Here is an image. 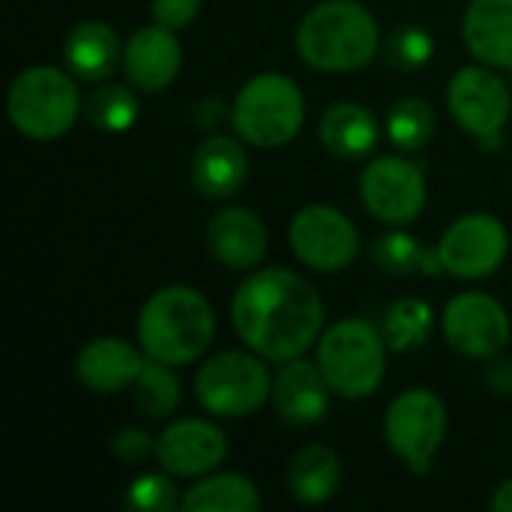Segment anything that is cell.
Masks as SVG:
<instances>
[{
    "label": "cell",
    "instance_id": "3",
    "mask_svg": "<svg viewBox=\"0 0 512 512\" xmlns=\"http://www.w3.org/2000/svg\"><path fill=\"white\" fill-rule=\"evenodd\" d=\"M135 333L147 357L180 369L210 351L216 339V312L198 288L165 285L144 300Z\"/></svg>",
    "mask_w": 512,
    "mask_h": 512
},
{
    "label": "cell",
    "instance_id": "31",
    "mask_svg": "<svg viewBox=\"0 0 512 512\" xmlns=\"http://www.w3.org/2000/svg\"><path fill=\"white\" fill-rule=\"evenodd\" d=\"M177 477H171L168 471H156V474H141L129 483L126 489V507L138 512H171L180 510V489L174 483Z\"/></svg>",
    "mask_w": 512,
    "mask_h": 512
},
{
    "label": "cell",
    "instance_id": "19",
    "mask_svg": "<svg viewBox=\"0 0 512 512\" xmlns=\"http://www.w3.org/2000/svg\"><path fill=\"white\" fill-rule=\"evenodd\" d=\"M249 177V156L240 138L231 135H207L189 159L192 186L210 201H228L240 195Z\"/></svg>",
    "mask_w": 512,
    "mask_h": 512
},
{
    "label": "cell",
    "instance_id": "18",
    "mask_svg": "<svg viewBox=\"0 0 512 512\" xmlns=\"http://www.w3.org/2000/svg\"><path fill=\"white\" fill-rule=\"evenodd\" d=\"M267 225L249 207L228 204L207 222V249L228 270H258L267 255Z\"/></svg>",
    "mask_w": 512,
    "mask_h": 512
},
{
    "label": "cell",
    "instance_id": "21",
    "mask_svg": "<svg viewBox=\"0 0 512 512\" xmlns=\"http://www.w3.org/2000/svg\"><path fill=\"white\" fill-rule=\"evenodd\" d=\"M462 39L480 63L512 72V0H471L462 18Z\"/></svg>",
    "mask_w": 512,
    "mask_h": 512
},
{
    "label": "cell",
    "instance_id": "25",
    "mask_svg": "<svg viewBox=\"0 0 512 512\" xmlns=\"http://www.w3.org/2000/svg\"><path fill=\"white\" fill-rule=\"evenodd\" d=\"M375 267L387 276H441L444 264L438 255V246H426L420 243L411 231L393 228L387 234H381L372 249H369Z\"/></svg>",
    "mask_w": 512,
    "mask_h": 512
},
{
    "label": "cell",
    "instance_id": "2",
    "mask_svg": "<svg viewBox=\"0 0 512 512\" xmlns=\"http://www.w3.org/2000/svg\"><path fill=\"white\" fill-rule=\"evenodd\" d=\"M294 45L309 69L345 75L366 69L381 54L384 36L360 0H321L300 18Z\"/></svg>",
    "mask_w": 512,
    "mask_h": 512
},
{
    "label": "cell",
    "instance_id": "26",
    "mask_svg": "<svg viewBox=\"0 0 512 512\" xmlns=\"http://www.w3.org/2000/svg\"><path fill=\"white\" fill-rule=\"evenodd\" d=\"M84 117L93 129L105 135H123L141 120V99L138 90L126 81H102L84 102Z\"/></svg>",
    "mask_w": 512,
    "mask_h": 512
},
{
    "label": "cell",
    "instance_id": "13",
    "mask_svg": "<svg viewBox=\"0 0 512 512\" xmlns=\"http://www.w3.org/2000/svg\"><path fill=\"white\" fill-rule=\"evenodd\" d=\"M441 330L447 345L462 357L489 360L495 354H504L510 342L512 321L498 297L483 291H465L444 306Z\"/></svg>",
    "mask_w": 512,
    "mask_h": 512
},
{
    "label": "cell",
    "instance_id": "7",
    "mask_svg": "<svg viewBox=\"0 0 512 512\" xmlns=\"http://www.w3.org/2000/svg\"><path fill=\"white\" fill-rule=\"evenodd\" d=\"M273 396V372L255 351H219L195 375L198 405L219 420H243Z\"/></svg>",
    "mask_w": 512,
    "mask_h": 512
},
{
    "label": "cell",
    "instance_id": "28",
    "mask_svg": "<svg viewBox=\"0 0 512 512\" xmlns=\"http://www.w3.org/2000/svg\"><path fill=\"white\" fill-rule=\"evenodd\" d=\"M435 327V309L423 297H399L384 312V339L390 351H417L429 342Z\"/></svg>",
    "mask_w": 512,
    "mask_h": 512
},
{
    "label": "cell",
    "instance_id": "14",
    "mask_svg": "<svg viewBox=\"0 0 512 512\" xmlns=\"http://www.w3.org/2000/svg\"><path fill=\"white\" fill-rule=\"evenodd\" d=\"M228 459V438L213 420L183 417L156 438V462L177 480H201Z\"/></svg>",
    "mask_w": 512,
    "mask_h": 512
},
{
    "label": "cell",
    "instance_id": "17",
    "mask_svg": "<svg viewBox=\"0 0 512 512\" xmlns=\"http://www.w3.org/2000/svg\"><path fill=\"white\" fill-rule=\"evenodd\" d=\"M144 360L147 354L141 351V345H132L117 336H99L75 354L72 372L87 393L114 396L138 381Z\"/></svg>",
    "mask_w": 512,
    "mask_h": 512
},
{
    "label": "cell",
    "instance_id": "6",
    "mask_svg": "<svg viewBox=\"0 0 512 512\" xmlns=\"http://www.w3.org/2000/svg\"><path fill=\"white\" fill-rule=\"evenodd\" d=\"M84 111L78 78L57 66H27L6 93V117L12 129L30 141L63 138Z\"/></svg>",
    "mask_w": 512,
    "mask_h": 512
},
{
    "label": "cell",
    "instance_id": "29",
    "mask_svg": "<svg viewBox=\"0 0 512 512\" xmlns=\"http://www.w3.org/2000/svg\"><path fill=\"white\" fill-rule=\"evenodd\" d=\"M132 396H135V408L147 420L171 417L180 405V378H177L174 366L147 357L138 381L132 384Z\"/></svg>",
    "mask_w": 512,
    "mask_h": 512
},
{
    "label": "cell",
    "instance_id": "24",
    "mask_svg": "<svg viewBox=\"0 0 512 512\" xmlns=\"http://www.w3.org/2000/svg\"><path fill=\"white\" fill-rule=\"evenodd\" d=\"M183 512H255L261 510V495L255 483L234 471H213L195 480L180 501Z\"/></svg>",
    "mask_w": 512,
    "mask_h": 512
},
{
    "label": "cell",
    "instance_id": "30",
    "mask_svg": "<svg viewBox=\"0 0 512 512\" xmlns=\"http://www.w3.org/2000/svg\"><path fill=\"white\" fill-rule=\"evenodd\" d=\"M384 63L396 72H417L435 57V39L420 24H402L384 36Z\"/></svg>",
    "mask_w": 512,
    "mask_h": 512
},
{
    "label": "cell",
    "instance_id": "20",
    "mask_svg": "<svg viewBox=\"0 0 512 512\" xmlns=\"http://www.w3.org/2000/svg\"><path fill=\"white\" fill-rule=\"evenodd\" d=\"M63 63L78 81L102 84L123 69V45L111 24L81 21L63 39Z\"/></svg>",
    "mask_w": 512,
    "mask_h": 512
},
{
    "label": "cell",
    "instance_id": "16",
    "mask_svg": "<svg viewBox=\"0 0 512 512\" xmlns=\"http://www.w3.org/2000/svg\"><path fill=\"white\" fill-rule=\"evenodd\" d=\"M183 66V45L174 30L162 24L138 27L123 42V78L138 93H159L171 87Z\"/></svg>",
    "mask_w": 512,
    "mask_h": 512
},
{
    "label": "cell",
    "instance_id": "22",
    "mask_svg": "<svg viewBox=\"0 0 512 512\" xmlns=\"http://www.w3.org/2000/svg\"><path fill=\"white\" fill-rule=\"evenodd\" d=\"M318 138L330 156L345 159V162H360L378 150L381 123L360 102H336L321 114Z\"/></svg>",
    "mask_w": 512,
    "mask_h": 512
},
{
    "label": "cell",
    "instance_id": "1",
    "mask_svg": "<svg viewBox=\"0 0 512 512\" xmlns=\"http://www.w3.org/2000/svg\"><path fill=\"white\" fill-rule=\"evenodd\" d=\"M231 324L249 351L267 363H288L318 345L324 333V300L303 273L264 267L237 285Z\"/></svg>",
    "mask_w": 512,
    "mask_h": 512
},
{
    "label": "cell",
    "instance_id": "8",
    "mask_svg": "<svg viewBox=\"0 0 512 512\" xmlns=\"http://www.w3.org/2000/svg\"><path fill=\"white\" fill-rule=\"evenodd\" d=\"M384 441L390 453L414 474H429L447 441V405L435 390L411 387L399 393L384 414Z\"/></svg>",
    "mask_w": 512,
    "mask_h": 512
},
{
    "label": "cell",
    "instance_id": "9",
    "mask_svg": "<svg viewBox=\"0 0 512 512\" xmlns=\"http://www.w3.org/2000/svg\"><path fill=\"white\" fill-rule=\"evenodd\" d=\"M426 174L408 156L381 153L360 174V201L384 225L402 228L420 219L426 210Z\"/></svg>",
    "mask_w": 512,
    "mask_h": 512
},
{
    "label": "cell",
    "instance_id": "27",
    "mask_svg": "<svg viewBox=\"0 0 512 512\" xmlns=\"http://www.w3.org/2000/svg\"><path fill=\"white\" fill-rule=\"evenodd\" d=\"M438 129V114L423 96H402L384 114V135L399 153H420Z\"/></svg>",
    "mask_w": 512,
    "mask_h": 512
},
{
    "label": "cell",
    "instance_id": "5",
    "mask_svg": "<svg viewBox=\"0 0 512 512\" xmlns=\"http://www.w3.org/2000/svg\"><path fill=\"white\" fill-rule=\"evenodd\" d=\"M228 123L243 144L279 150L300 135L306 123V96L294 78L282 72H258L231 99Z\"/></svg>",
    "mask_w": 512,
    "mask_h": 512
},
{
    "label": "cell",
    "instance_id": "35",
    "mask_svg": "<svg viewBox=\"0 0 512 512\" xmlns=\"http://www.w3.org/2000/svg\"><path fill=\"white\" fill-rule=\"evenodd\" d=\"M192 120L201 126V129H216L222 120H231V105H225L222 99H201L192 111Z\"/></svg>",
    "mask_w": 512,
    "mask_h": 512
},
{
    "label": "cell",
    "instance_id": "15",
    "mask_svg": "<svg viewBox=\"0 0 512 512\" xmlns=\"http://www.w3.org/2000/svg\"><path fill=\"white\" fill-rule=\"evenodd\" d=\"M333 387L327 384L321 366L315 360L297 357L279 363L273 375V411L291 429H309L324 423L333 402Z\"/></svg>",
    "mask_w": 512,
    "mask_h": 512
},
{
    "label": "cell",
    "instance_id": "23",
    "mask_svg": "<svg viewBox=\"0 0 512 512\" xmlns=\"http://www.w3.org/2000/svg\"><path fill=\"white\" fill-rule=\"evenodd\" d=\"M285 483L300 504L306 507L327 504L342 486V459L327 444H309L297 450L294 459L288 462Z\"/></svg>",
    "mask_w": 512,
    "mask_h": 512
},
{
    "label": "cell",
    "instance_id": "34",
    "mask_svg": "<svg viewBox=\"0 0 512 512\" xmlns=\"http://www.w3.org/2000/svg\"><path fill=\"white\" fill-rule=\"evenodd\" d=\"M483 384L492 396L498 399H510L512 396V357L507 354H495L489 360H483Z\"/></svg>",
    "mask_w": 512,
    "mask_h": 512
},
{
    "label": "cell",
    "instance_id": "32",
    "mask_svg": "<svg viewBox=\"0 0 512 512\" xmlns=\"http://www.w3.org/2000/svg\"><path fill=\"white\" fill-rule=\"evenodd\" d=\"M111 453H114V459H120L126 465H141L150 456L156 459V438H150L138 426H129V429H120L111 438Z\"/></svg>",
    "mask_w": 512,
    "mask_h": 512
},
{
    "label": "cell",
    "instance_id": "11",
    "mask_svg": "<svg viewBox=\"0 0 512 512\" xmlns=\"http://www.w3.org/2000/svg\"><path fill=\"white\" fill-rule=\"evenodd\" d=\"M444 273L477 282L495 276L510 255V231L492 213L459 216L438 240Z\"/></svg>",
    "mask_w": 512,
    "mask_h": 512
},
{
    "label": "cell",
    "instance_id": "12",
    "mask_svg": "<svg viewBox=\"0 0 512 512\" xmlns=\"http://www.w3.org/2000/svg\"><path fill=\"white\" fill-rule=\"evenodd\" d=\"M447 108L459 129H465L471 138H495L504 135V126L512 114L510 87L486 63L462 66L447 84Z\"/></svg>",
    "mask_w": 512,
    "mask_h": 512
},
{
    "label": "cell",
    "instance_id": "33",
    "mask_svg": "<svg viewBox=\"0 0 512 512\" xmlns=\"http://www.w3.org/2000/svg\"><path fill=\"white\" fill-rule=\"evenodd\" d=\"M201 12V0H150V15L168 30L189 27Z\"/></svg>",
    "mask_w": 512,
    "mask_h": 512
},
{
    "label": "cell",
    "instance_id": "4",
    "mask_svg": "<svg viewBox=\"0 0 512 512\" xmlns=\"http://www.w3.org/2000/svg\"><path fill=\"white\" fill-rule=\"evenodd\" d=\"M387 339L366 318H342L324 327L315 345V363L339 399L360 402L381 390L387 378Z\"/></svg>",
    "mask_w": 512,
    "mask_h": 512
},
{
    "label": "cell",
    "instance_id": "36",
    "mask_svg": "<svg viewBox=\"0 0 512 512\" xmlns=\"http://www.w3.org/2000/svg\"><path fill=\"white\" fill-rule=\"evenodd\" d=\"M489 507L495 512H512V477L504 480V483H498V489L492 492Z\"/></svg>",
    "mask_w": 512,
    "mask_h": 512
},
{
    "label": "cell",
    "instance_id": "10",
    "mask_svg": "<svg viewBox=\"0 0 512 512\" xmlns=\"http://www.w3.org/2000/svg\"><path fill=\"white\" fill-rule=\"evenodd\" d=\"M294 258L315 273H342L360 255L357 225L330 204H306L288 225Z\"/></svg>",
    "mask_w": 512,
    "mask_h": 512
}]
</instances>
